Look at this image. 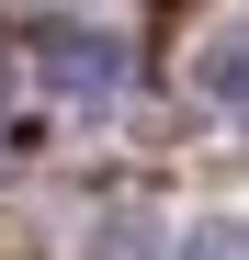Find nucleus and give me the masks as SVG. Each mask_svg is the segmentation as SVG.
Instances as JSON below:
<instances>
[{
  "instance_id": "nucleus-1",
  "label": "nucleus",
  "mask_w": 249,
  "mask_h": 260,
  "mask_svg": "<svg viewBox=\"0 0 249 260\" xmlns=\"http://www.w3.org/2000/svg\"><path fill=\"white\" fill-rule=\"evenodd\" d=\"M34 68H46V91L79 102V113L124 102V46H113V34H91V23H46V34H34Z\"/></svg>"
},
{
  "instance_id": "nucleus-2",
  "label": "nucleus",
  "mask_w": 249,
  "mask_h": 260,
  "mask_svg": "<svg viewBox=\"0 0 249 260\" xmlns=\"http://www.w3.org/2000/svg\"><path fill=\"white\" fill-rule=\"evenodd\" d=\"M238 34H215V46H204V102H215V113H238Z\"/></svg>"
},
{
  "instance_id": "nucleus-3",
  "label": "nucleus",
  "mask_w": 249,
  "mask_h": 260,
  "mask_svg": "<svg viewBox=\"0 0 249 260\" xmlns=\"http://www.w3.org/2000/svg\"><path fill=\"white\" fill-rule=\"evenodd\" d=\"M181 260H238V215H204V226L181 238Z\"/></svg>"
},
{
  "instance_id": "nucleus-4",
  "label": "nucleus",
  "mask_w": 249,
  "mask_h": 260,
  "mask_svg": "<svg viewBox=\"0 0 249 260\" xmlns=\"http://www.w3.org/2000/svg\"><path fill=\"white\" fill-rule=\"evenodd\" d=\"M0 147H12V79H0Z\"/></svg>"
}]
</instances>
